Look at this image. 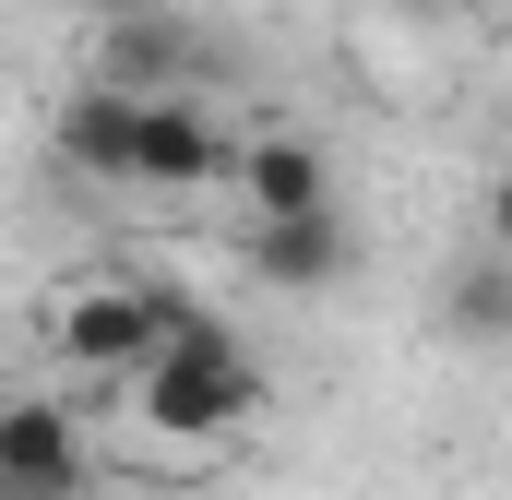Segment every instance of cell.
I'll list each match as a JSON object with an SVG mask.
<instances>
[{
	"label": "cell",
	"mask_w": 512,
	"mask_h": 500,
	"mask_svg": "<svg viewBox=\"0 0 512 500\" xmlns=\"http://www.w3.org/2000/svg\"><path fill=\"white\" fill-rule=\"evenodd\" d=\"M120 393H131V417H143L155 441H239V429L262 417V358L227 334V322L191 310V322H179Z\"/></svg>",
	"instance_id": "obj_1"
},
{
	"label": "cell",
	"mask_w": 512,
	"mask_h": 500,
	"mask_svg": "<svg viewBox=\"0 0 512 500\" xmlns=\"http://www.w3.org/2000/svg\"><path fill=\"white\" fill-rule=\"evenodd\" d=\"M179 322H191V298H167V286H143V274H96V286L48 298V346H60L72 370H96V381H131Z\"/></svg>",
	"instance_id": "obj_2"
},
{
	"label": "cell",
	"mask_w": 512,
	"mask_h": 500,
	"mask_svg": "<svg viewBox=\"0 0 512 500\" xmlns=\"http://www.w3.org/2000/svg\"><path fill=\"white\" fill-rule=\"evenodd\" d=\"M227 167H239V131L215 120L191 84L143 96V120H131V191H203V179H227Z\"/></svg>",
	"instance_id": "obj_3"
},
{
	"label": "cell",
	"mask_w": 512,
	"mask_h": 500,
	"mask_svg": "<svg viewBox=\"0 0 512 500\" xmlns=\"http://www.w3.org/2000/svg\"><path fill=\"white\" fill-rule=\"evenodd\" d=\"M96 489V441L72 429V405L12 393L0 405V500H84Z\"/></svg>",
	"instance_id": "obj_4"
},
{
	"label": "cell",
	"mask_w": 512,
	"mask_h": 500,
	"mask_svg": "<svg viewBox=\"0 0 512 500\" xmlns=\"http://www.w3.org/2000/svg\"><path fill=\"white\" fill-rule=\"evenodd\" d=\"M227 179H239V203H251V215H322V203H334V167H322V143H310V131H251Z\"/></svg>",
	"instance_id": "obj_5"
},
{
	"label": "cell",
	"mask_w": 512,
	"mask_h": 500,
	"mask_svg": "<svg viewBox=\"0 0 512 500\" xmlns=\"http://www.w3.org/2000/svg\"><path fill=\"white\" fill-rule=\"evenodd\" d=\"M239 262H251L262 286H334L346 274V215L322 203V215H251V239H239Z\"/></svg>",
	"instance_id": "obj_6"
},
{
	"label": "cell",
	"mask_w": 512,
	"mask_h": 500,
	"mask_svg": "<svg viewBox=\"0 0 512 500\" xmlns=\"http://www.w3.org/2000/svg\"><path fill=\"white\" fill-rule=\"evenodd\" d=\"M131 120H143L131 84H84V96L60 108V155H72L84 179H131Z\"/></svg>",
	"instance_id": "obj_7"
},
{
	"label": "cell",
	"mask_w": 512,
	"mask_h": 500,
	"mask_svg": "<svg viewBox=\"0 0 512 500\" xmlns=\"http://www.w3.org/2000/svg\"><path fill=\"white\" fill-rule=\"evenodd\" d=\"M453 334H465V346H512V250H465V274H453Z\"/></svg>",
	"instance_id": "obj_8"
},
{
	"label": "cell",
	"mask_w": 512,
	"mask_h": 500,
	"mask_svg": "<svg viewBox=\"0 0 512 500\" xmlns=\"http://www.w3.org/2000/svg\"><path fill=\"white\" fill-rule=\"evenodd\" d=\"M191 60H179V36L167 24H108V48H96V84H131V96H167Z\"/></svg>",
	"instance_id": "obj_9"
},
{
	"label": "cell",
	"mask_w": 512,
	"mask_h": 500,
	"mask_svg": "<svg viewBox=\"0 0 512 500\" xmlns=\"http://www.w3.org/2000/svg\"><path fill=\"white\" fill-rule=\"evenodd\" d=\"M489 250H512V167L489 179Z\"/></svg>",
	"instance_id": "obj_10"
},
{
	"label": "cell",
	"mask_w": 512,
	"mask_h": 500,
	"mask_svg": "<svg viewBox=\"0 0 512 500\" xmlns=\"http://www.w3.org/2000/svg\"><path fill=\"white\" fill-rule=\"evenodd\" d=\"M393 12H441V0H393Z\"/></svg>",
	"instance_id": "obj_11"
}]
</instances>
